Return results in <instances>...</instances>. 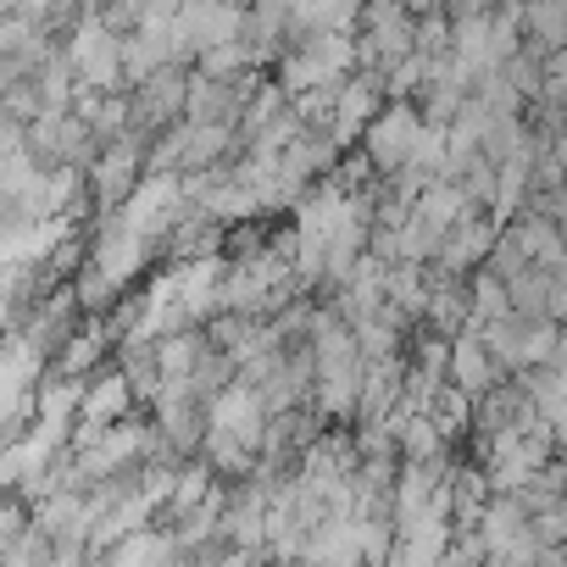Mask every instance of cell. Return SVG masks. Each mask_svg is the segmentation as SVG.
Instances as JSON below:
<instances>
[{"label":"cell","instance_id":"4fadbf2b","mask_svg":"<svg viewBox=\"0 0 567 567\" xmlns=\"http://www.w3.org/2000/svg\"><path fill=\"white\" fill-rule=\"evenodd\" d=\"M173 106H184V84H173L167 73H156V79H151V95H145V112H151V117H167Z\"/></svg>","mask_w":567,"mask_h":567},{"label":"cell","instance_id":"6da1fadb","mask_svg":"<svg viewBox=\"0 0 567 567\" xmlns=\"http://www.w3.org/2000/svg\"><path fill=\"white\" fill-rule=\"evenodd\" d=\"M68 62H73V73L84 79V90H112L117 73H123V40L106 34V18H90V23L73 34Z\"/></svg>","mask_w":567,"mask_h":567},{"label":"cell","instance_id":"7a4b0ae2","mask_svg":"<svg viewBox=\"0 0 567 567\" xmlns=\"http://www.w3.org/2000/svg\"><path fill=\"white\" fill-rule=\"evenodd\" d=\"M423 128H429V123H423L412 106H390V112H379L373 128H368V156H373L384 173H401V167H412Z\"/></svg>","mask_w":567,"mask_h":567},{"label":"cell","instance_id":"52a82bcc","mask_svg":"<svg viewBox=\"0 0 567 567\" xmlns=\"http://www.w3.org/2000/svg\"><path fill=\"white\" fill-rule=\"evenodd\" d=\"M373 84L368 79H346L334 90V140H351L357 128H373Z\"/></svg>","mask_w":567,"mask_h":567},{"label":"cell","instance_id":"3957f363","mask_svg":"<svg viewBox=\"0 0 567 567\" xmlns=\"http://www.w3.org/2000/svg\"><path fill=\"white\" fill-rule=\"evenodd\" d=\"M145 451V434L134 423H117V429H101V434H84V451H79V473H112L123 462H134Z\"/></svg>","mask_w":567,"mask_h":567},{"label":"cell","instance_id":"9a60e30c","mask_svg":"<svg viewBox=\"0 0 567 567\" xmlns=\"http://www.w3.org/2000/svg\"><path fill=\"white\" fill-rule=\"evenodd\" d=\"M550 373H561V379H567V329H561V346H556V362H550Z\"/></svg>","mask_w":567,"mask_h":567},{"label":"cell","instance_id":"277c9868","mask_svg":"<svg viewBox=\"0 0 567 567\" xmlns=\"http://www.w3.org/2000/svg\"><path fill=\"white\" fill-rule=\"evenodd\" d=\"M412 217H417L434 239H445L451 228H462V223H467V189H456V184H429V189H423V200L412 206Z\"/></svg>","mask_w":567,"mask_h":567},{"label":"cell","instance_id":"9c48e42d","mask_svg":"<svg viewBox=\"0 0 567 567\" xmlns=\"http://www.w3.org/2000/svg\"><path fill=\"white\" fill-rule=\"evenodd\" d=\"M395 429H401V451H406V462H434V451H440V423L423 412V417H395Z\"/></svg>","mask_w":567,"mask_h":567},{"label":"cell","instance_id":"2e32d148","mask_svg":"<svg viewBox=\"0 0 567 567\" xmlns=\"http://www.w3.org/2000/svg\"><path fill=\"white\" fill-rule=\"evenodd\" d=\"M556 162H561V173H567V123H561V134H556Z\"/></svg>","mask_w":567,"mask_h":567},{"label":"cell","instance_id":"8992f818","mask_svg":"<svg viewBox=\"0 0 567 567\" xmlns=\"http://www.w3.org/2000/svg\"><path fill=\"white\" fill-rule=\"evenodd\" d=\"M128 379L123 373H112V379H101V384H90L84 390V406H79V417L90 423V434H101V429H117L123 423V406H128Z\"/></svg>","mask_w":567,"mask_h":567},{"label":"cell","instance_id":"ba28073f","mask_svg":"<svg viewBox=\"0 0 567 567\" xmlns=\"http://www.w3.org/2000/svg\"><path fill=\"white\" fill-rule=\"evenodd\" d=\"M195 368H200V340H195V334H173V340L156 346V373H162V384H189Z\"/></svg>","mask_w":567,"mask_h":567},{"label":"cell","instance_id":"5bb4252c","mask_svg":"<svg viewBox=\"0 0 567 567\" xmlns=\"http://www.w3.org/2000/svg\"><path fill=\"white\" fill-rule=\"evenodd\" d=\"M456 318H462V301L440 290V296H434V323H440V329H456Z\"/></svg>","mask_w":567,"mask_h":567},{"label":"cell","instance_id":"8fae6325","mask_svg":"<svg viewBox=\"0 0 567 567\" xmlns=\"http://www.w3.org/2000/svg\"><path fill=\"white\" fill-rule=\"evenodd\" d=\"M489 239H495V228L489 223H478V217H467L462 228H456V239L445 245V261L456 267V261H473V256H484L489 250Z\"/></svg>","mask_w":567,"mask_h":567},{"label":"cell","instance_id":"5b68a950","mask_svg":"<svg viewBox=\"0 0 567 567\" xmlns=\"http://www.w3.org/2000/svg\"><path fill=\"white\" fill-rule=\"evenodd\" d=\"M451 379H456V390H462V395H484V390L495 384L489 346H484V334H478V329H467V334L451 346Z\"/></svg>","mask_w":567,"mask_h":567},{"label":"cell","instance_id":"30bf717a","mask_svg":"<svg viewBox=\"0 0 567 567\" xmlns=\"http://www.w3.org/2000/svg\"><path fill=\"white\" fill-rule=\"evenodd\" d=\"M473 312L489 318V323H506V318L517 312V307H512V290H506V278H489V272H484V278L473 284Z\"/></svg>","mask_w":567,"mask_h":567},{"label":"cell","instance_id":"7c38bea8","mask_svg":"<svg viewBox=\"0 0 567 567\" xmlns=\"http://www.w3.org/2000/svg\"><path fill=\"white\" fill-rule=\"evenodd\" d=\"M128 173H134V145H112V151H106V162L95 167L101 195H123V189H128Z\"/></svg>","mask_w":567,"mask_h":567}]
</instances>
